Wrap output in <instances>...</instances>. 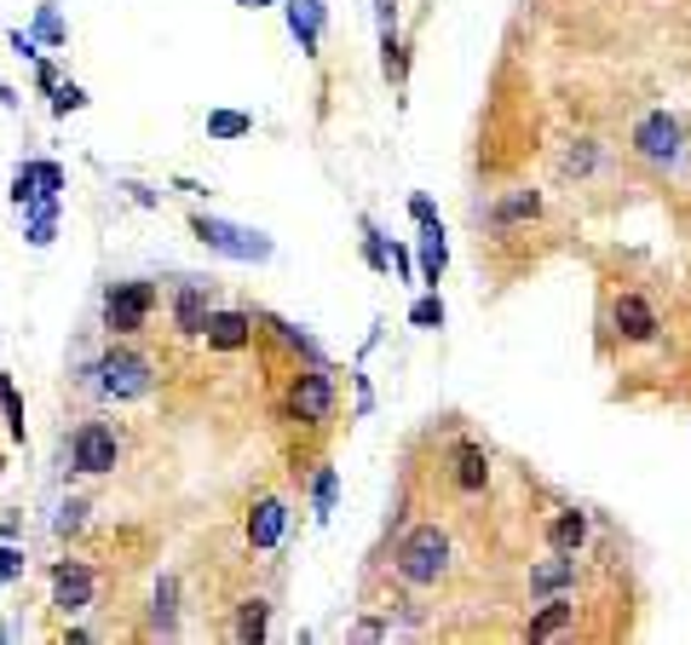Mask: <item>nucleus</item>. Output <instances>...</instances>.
I'll return each instance as SVG.
<instances>
[{"label":"nucleus","instance_id":"nucleus-9","mask_svg":"<svg viewBox=\"0 0 691 645\" xmlns=\"http://www.w3.org/2000/svg\"><path fill=\"white\" fill-rule=\"evenodd\" d=\"M283 530H289V507L276 501V496H260L249 507V548L254 554H271L276 541H283Z\"/></svg>","mask_w":691,"mask_h":645},{"label":"nucleus","instance_id":"nucleus-12","mask_svg":"<svg viewBox=\"0 0 691 645\" xmlns=\"http://www.w3.org/2000/svg\"><path fill=\"white\" fill-rule=\"evenodd\" d=\"M449 467H456V485L467 496H478L484 485H490V456H484V444H473V438H461V444L449 450Z\"/></svg>","mask_w":691,"mask_h":645},{"label":"nucleus","instance_id":"nucleus-39","mask_svg":"<svg viewBox=\"0 0 691 645\" xmlns=\"http://www.w3.org/2000/svg\"><path fill=\"white\" fill-rule=\"evenodd\" d=\"M249 7H260V0H249Z\"/></svg>","mask_w":691,"mask_h":645},{"label":"nucleus","instance_id":"nucleus-31","mask_svg":"<svg viewBox=\"0 0 691 645\" xmlns=\"http://www.w3.org/2000/svg\"><path fill=\"white\" fill-rule=\"evenodd\" d=\"M363 260H369L374 271H387V265H392V260H387V243L374 236V225H363Z\"/></svg>","mask_w":691,"mask_h":645},{"label":"nucleus","instance_id":"nucleus-1","mask_svg":"<svg viewBox=\"0 0 691 645\" xmlns=\"http://www.w3.org/2000/svg\"><path fill=\"white\" fill-rule=\"evenodd\" d=\"M392 565H398V576H403L409 588H432L438 576L449 570V536H444L438 525H415V530L398 541Z\"/></svg>","mask_w":691,"mask_h":645},{"label":"nucleus","instance_id":"nucleus-3","mask_svg":"<svg viewBox=\"0 0 691 645\" xmlns=\"http://www.w3.org/2000/svg\"><path fill=\"white\" fill-rule=\"evenodd\" d=\"M150 312H156V283L145 277H127V283H110L104 289V329L110 334H145L150 329Z\"/></svg>","mask_w":691,"mask_h":645},{"label":"nucleus","instance_id":"nucleus-2","mask_svg":"<svg viewBox=\"0 0 691 645\" xmlns=\"http://www.w3.org/2000/svg\"><path fill=\"white\" fill-rule=\"evenodd\" d=\"M93 375H98V392L104 398L133 403V398H145L156 387V363L145 352H133V346H110V352L93 363Z\"/></svg>","mask_w":691,"mask_h":645},{"label":"nucleus","instance_id":"nucleus-15","mask_svg":"<svg viewBox=\"0 0 691 645\" xmlns=\"http://www.w3.org/2000/svg\"><path fill=\"white\" fill-rule=\"evenodd\" d=\"M576 583V554H559V559H547L531 570V594H559Z\"/></svg>","mask_w":691,"mask_h":645},{"label":"nucleus","instance_id":"nucleus-17","mask_svg":"<svg viewBox=\"0 0 691 645\" xmlns=\"http://www.w3.org/2000/svg\"><path fill=\"white\" fill-rule=\"evenodd\" d=\"M542 214V196L536 190H513L507 202H496V225L507 231V225H525V219H536Z\"/></svg>","mask_w":691,"mask_h":645},{"label":"nucleus","instance_id":"nucleus-30","mask_svg":"<svg viewBox=\"0 0 691 645\" xmlns=\"http://www.w3.org/2000/svg\"><path fill=\"white\" fill-rule=\"evenodd\" d=\"M23 576V548H12V536L0 541V583H18Z\"/></svg>","mask_w":691,"mask_h":645},{"label":"nucleus","instance_id":"nucleus-24","mask_svg":"<svg viewBox=\"0 0 691 645\" xmlns=\"http://www.w3.org/2000/svg\"><path fill=\"white\" fill-rule=\"evenodd\" d=\"M12 202H18V208H29V202H52V196H41V179H35V162H23L18 174H12Z\"/></svg>","mask_w":691,"mask_h":645},{"label":"nucleus","instance_id":"nucleus-35","mask_svg":"<svg viewBox=\"0 0 691 645\" xmlns=\"http://www.w3.org/2000/svg\"><path fill=\"white\" fill-rule=\"evenodd\" d=\"M409 214H415V219H421V225H432V219H438V214H432V202H427V196H415V202H409Z\"/></svg>","mask_w":691,"mask_h":645},{"label":"nucleus","instance_id":"nucleus-36","mask_svg":"<svg viewBox=\"0 0 691 645\" xmlns=\"http://www.w3.org/2000/svg\"><path fill=\"white\" fill-rule=\"evenodd\" d=\"M35 87H47V92L58 87V70H52V63H41V70H35Z\"/></svg>","mask_w":691,"mask_h":645},{"label":"nucleus","instance_id":"nucleus-32","mask_svg":"<svg viewBox=\"0 0 691 645\" xmlns=\"http://www.w3.org/2000/svg\"><path fill=\"white\" fill-rule=\"evenodd\" d=\"M35 179H41V196H52V202H58V190H64L58 162H35Z\"/></svg>","mask_w":691,"mask_h":645},{"label":"nucleus","instance_id":"nucleus-13","mask_svg":"<svg viewBox=\"0 0 691 645\" xmlns=\"http://www.w3.org/2000/svg\"><path fill=\"white\" fill-rule=\"evenodd\" d=\"M547 541H553V554H582L587 548V514L582 507H559V514L547 519Z\"/></svg>","mask_w":691,"mask_h":645},{"label":"nucleus","instance_id":"nucleus-16","mask_svg":"<svg viewBox=\"0 0 691 645\" xmlns=\"http://www.w3.org/2000/svg\"><path fill=\"white\" fill-rule=\"evenodd\" d=\"M571 617H576V599H547V610H536V617L525 623V634L531 639H547V634L571 628Z\"/></svg>","mask_w":691,"mask_h":645},{"label":"nucleus","instance_id":"nucleus-7","mask_svg":"<svg viewBox=\"0 0 691 645\" xmlns=\"http://www.w3.org/2000/svg\"><path fill=\"white\" fill-rule=\"evenodd\" d=\"M634 156L651 162V167H674L680 162V121L669 110H651L640 127H634Z\"/></svg>","mask_w":691,"mask_h":645},{"label":"nucleus","instance_id":"nucleus-29","mask_svg":"<svg viewBox=\"0 0 691 645\" xmlns=\"http://www.w3.org/2000/svg\"><path fill=\"white\" fill-rule=\"evenodd\" d=\"M58 98H52V116H76V110H87V92L76 87V81H64V87H52Z\"/></svg>","mask_w":691,"mask_h":645},{"label":"nucleus","instance_id":"nucleus-25","mask_svg":"<svg viewBox=\"0 0 691 645\" xmlns=\"http://www.w3.org/2000/svg\"><path fill=\"white\" fill-rule=\"evenodd\" d=\"M52 530H58V536H81V530H87V501H81V496H69V501L58 507Z\"/></svg>","mask_w":691,"mask_h":645},{"label":"nucleus","instance_id":"nucleus-18","mask_svg":"<svg viewBox=\"0 0 691 645\" xmlns=\"http://www.w3.org/2000/svg\"><path fill=\"white\" fill-rule=\"evenodd\" d=\"M289 23H294L300 47L311 52V47H318V23H323V7H318V0H289Z\"/></svg>","mask_w":691,"mask_h":645},{"label":"nucleus","instance_id":"nucleus-23","mask_svg":"<svg viewBox=\"0 0 691 645\" xmlns=\"http://www.w3.org/2000/svg\"><path fill=\"white\" fill-rule=\"evenodd\" d=\"M150 634H173V576L156 583V599H150Z\"/></svg>","mask_w":691,"mask_h":645},{"label":"nucleus","instance_id":"nucleus-26","mask_svg":"<svg viewBox=\"0 0 691 645\" xmlns=\"http://www.w3.org/2000/svg\"><path fill=\"white\" fill-rule=\"evenodd\" d=\"M409 323H415V329H444V300H438V294L415 300V305H409Z\"/></svg>","mask_w":691,"mask_h":645},{"label":"nucleus","instance_id":"nucleus-37","mask_svg":"<svg viewBox=\"0 0 691 645\" xmlns=\"http://www.w3.org/2000/svg\"><path fill=\"white\" fill-rule=\"evenodd\" d=\"M0 105H18V92L7 87V76H0Z\"/></svg>","mask_w":691,"mask_h":645},{"label":"nucleus","instance_id":"nucleus-11","mask_svg":"<svg viewBox=\"0 0 691 645\" xmlns=\"http://www.w3.org/2000/svg\"><path fill=\"white\" fill-rule=\"evenodd\" d=\"M611 317H616V334H622V341H640V346H645V341H656V329H663V323H656V312H651V300H645V294H622Z\"/></svg>","mask_w":691,"mask_h":645},{"label":"nucleus","instance_id":"nucleus-6","mask_svg":"<svg viewBox=\"0 0 691 645\" xmlns=\"http://www.w3.org/2000/svg\"><path fill=\"white\" fill-rule=\"evenodd\" d=\"M191 231L202 236L214 254H225V260H271V243L260 231H249V225H225V219H207V214H196L191 219Z\"/></svg>","mask_w":691,"mask_h":645},{"label":"nucleus","instance_id":"nucleus-20","mask_svg":"<svg viewBox=\"0 0 691 645\" xmlns=\"http://www.w3.org/2000/svg\"><path fill=\"white\" fill-rule=\"evenodd\" d=\"M265 617H271L265 599H242V610H236V639L260 645V639H265Z\"/></svg>","mask_w":691,"mask_h":645},{"label":"nucleus","instance_id":"nucleus-34","mask_svg":"<svg viewBox=\"0 0 691 645\" xmlns=\"http://www.w3.org/2000/svg\"><path fill=\"white\" fill-rule=\"evenodd\" d=\"M387 76H392V81H403V47H398L392 29H387Z\"/></svg>","mask_w":691,"mask_h":645},{"label":"nucleus","instance_id":"nucleus-14","mask_svg":"<svg viewBox=\"0 0 691 645\" xmlns=\"http://www.w3.org/2000/svg\"><path fill=\"white\" fill-rule=\"evenodd\" d=\"M207 312H214V300H207L202 283H185L179 294H173V329H179V334H202Z\"/></svg>","mask_w":691,"mask_h":645},{"label":"nucleus","instance_id":"nucleus-5","mask_svg":"<svg viewBox=\"0 0 691 645\" xmlns=\"http://www.w3.org/2000/svg\"><path fill=\"white\" fill-rule=\"evenodd\" d=\"M289 416L300 427H329L334 421V375H329L323 363L300 369V375L289 381Z\"/></svg>","mask_w":691,"mask_h":645},{"label":"nucleus","instance_id":"nucleus-4","mask_svg":"<svg viewBox=\"0 0 691 645\" xmlns=\"http://www.w3.org/2000/svg\"><path fill=\"white\" fill-rule=\"evenodd\" d=\"M116 461H121V432L110 421H81L69 432V472L98 479V472H116Z\"/></svg>","mask_w":691,"mask_h":645},{"label":"nucleus","instance_id":"nucleus-19","mask_svg":"<svg viewBox=\"0 0 691 645\" xmlns=\"http://www.w3.org/2000/svg\"><path fill=\"white\" fill-rule=\"evenodd\" d=\"M0 416H7L12 444H23V438H29V427H23V398H18V387H12L7 369H0Z\"/></svg>","mask_w":691,"mask_h":645},{"label":"nucleus","instance_id":"nucleus-33","mask_svg":"<svg viewBox=\"0 0 691 645\" xmlns=\"http://www.w3.org/2000/svg\"><path fill=\"white\" fill-rule=\"evenodd\" d=\"M311 496H318V514H329V507H334V467H323V472H318Z\"/></svg>","mask_w":691,"mask_h":645},{"label":"nucleus","instance_id":"nucleus-28","mask_svg":"<svg viewBox=\"0 0 691 645\" xmlns=\"http://www.w3.org/2000/svg\"><path fill=\"white\" fill-rule=\"evenodd\" d=\"M594 156H600V150H594V139H576V145L565 150V162H559V167H565V174H576V179H582L587 167H594Z\"/></svg>","mask_w":691,"mask_h":645},{"label":"nucleus","instance_id":"nucleus-8","mask_svg":"<svg viewBox=\"0 0 691 645\" xmlns=\"http://www.w3.org/2000/svg\"><path fill=\"white\" fill-rule=\"evenodd\" d=\"M93 565H81V559H64V565H52V605L64 610V617H81V610L93 605Z\"/></svg>","mask_w":691,"mask_h":645},{"label":"nucleus","instance_id":"nucleus-10","mask_svg":"<svg viewBox=\"0 0 691 645\" xmlns=\"http://www.w3.org/2000/svg\"><path fill=\"white\" fill-rule=\"evenodd\" d=\"M202 341H207V352H242L254 341V317L249 312H207Z\"/></svg>","mask_w":691,"mask_h":645},{"label":"nucleus","instance_id":"nucleus-38","mask_svg":"<svg viewBox=\"0 0 691 645\" xmlns=\"http://www.w3.org/2000/svg\"><path fill=\"white\" fill-rule=\"evenodd\" d=\"M0 479H7V461H0Z\"/></svg>","mask_w":691,"mask_h":645},{"label":"nucleus","instance_id":"nucleus-21","mask_svg":"<svg viewBox=\"0 0 691 645\" xmlns=\"http://www.w3.org/2000/svg\"><path fill=\"white\" fill-rule=\"evenodd\" d=\"M444 260H449V254H444V225L432 219V225L421 231V271H427V283L444 277Z\"/></svg>","mask_w":691,"mask_h":645},{"label":"nucleus","instance_id":"nucleus-27","mask_svg":"<svg viewBox=\"0 0 691 645\" xmlns=\"http://www.w3.org/2000/svg\"><path fill=\"white\" fill-rule=\"evenodd\" d=\"M35 36H41L47 47H64V23H58V7H52V0H47L41 12H35Z\"/></svg>","mask_w":691,"mask_h":645},{"label":"nucleus","instance_id":"nucleus-22","mask_svg":"<svg viewBox=\"0 0 691 645\" xmlns=\"http://www.w3.org/2000/svg\"><path fill=\"white\" fill-rule=\"evenodd\" d=\"M254 133V116H242V110H214L207 116V139H249Z\"/></svg>","mask_w":691,"mask_h":645}]
</instances>
